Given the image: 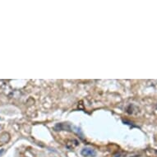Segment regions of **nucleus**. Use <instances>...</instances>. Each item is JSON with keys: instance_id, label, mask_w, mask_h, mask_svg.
Returning a JSON list of instances; mask_svg holds the SVG:
<instances>
[{"instance_id": "f257e3e1", "label": "nucleus", "mask_w": 157, "mask_h": 157, "mask_svg": "<svg viewBox=\"0 0 157 157\" xmlns=\"http://www.w3.org/2000/svg\"><path fill=\"white\" fill-rule=\"evenodd\" d=\"M81 154L85 157H95L97 153L95 151V150L90 147H85L81 151Z\"/></svg>"}]
</instances>
